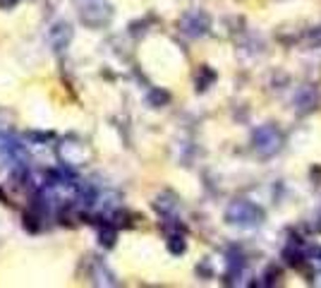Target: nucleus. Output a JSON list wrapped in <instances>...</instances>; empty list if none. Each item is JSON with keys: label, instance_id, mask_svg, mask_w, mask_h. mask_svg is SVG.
Masks as SVG:
<instances>
[{"label": "nucleus", "instance_id": "39448f33", "mask_svg": "<svg viewBox=\"0 0 321 288\" xmlns=\"http://www.w3.org/2000/svg\"><path fill=\"white\" fill-rule=\"evenodd\" d=\"M283 276L280 274V266H268V271H266V286H273V283H278V278Z\"/></svg>", "mask_w": 321, "mask_h": 288}, {"label": "nucleus", "instance_id": "7ed1b4c3", "mask_svg": "<svg viewBox=\"0 0 321 288\" xmlns=\"http://www.w3.org/2000/svg\"><path fill=\"white\" fill-rule=\"evenodd\" d=\"M295 103H297V111L299 113H309L314 106H316V91H314V87H304L302 91L297 94V99H295Z\"/></svg>", "mask_w": 321, "mask_h": 288}, {"label": "nucleus", "instance_id": "f03ea898", "mask_svg": "<svg viewBox=\"0 0 321 288\" xmlns=\"http://www.w3.org/2000/svg\"><path fill=\"white\" fill-rule=\"evenodd\" d=\"M228 221L237 223V226H256V223L264 221V209H259L254 202H233L230 209H228Z\"/></svg>", "mask_w": 321, "mask_h": 288}, {"label": "nucleus", "instance_id": "20e7f679", "mask_svg": "<svg viewBox=\"0 0 321 288\" xmlns=\"http://www.w3.org/2000/svg\"><path fill=\"white\" fill-rule=\"evenodd\" d=\"M283 259L288 262L290 266H302V262H304V252L299 250V247H292V245H288L285 250H283Z\"/></svg>", "mask_w": 321, "mask_h": 288}, {"label": "nucleus", "instance_id": "f257e3e1", "mask_svg": "<svg viewBox=\"0 0 321 288\" xmlns=\"http://www.w3.org/2000/svg\"><path fill=\"white\" fill-rule=\"evenodd\" d=\"M252 147H254V152L261 156V159H268V156H273L280 152V147H283V134H280V130H278L276 125H261L259 130H254Z\"/></svg>", "mask_w": 321, "mask_h": 288}]
</instances>
